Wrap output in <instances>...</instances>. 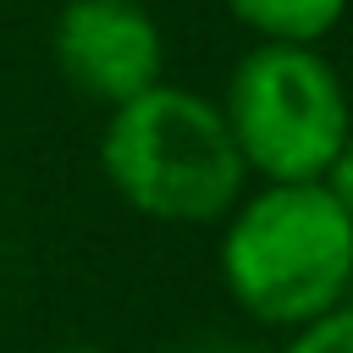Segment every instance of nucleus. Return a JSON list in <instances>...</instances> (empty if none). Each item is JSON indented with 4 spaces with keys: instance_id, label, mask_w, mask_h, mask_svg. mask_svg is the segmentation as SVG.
<instances>
[{
    "instance_id": "1",
    "label": "nucleus",
    "mask_w": 353,
    "mask_h": 353,
    "mask_svg": "<svg viewBox=\"0 0 353 353\" xmlns=\"http://www.w3.org/2000/svg\"><path fill=\"white\" fill-rule=\"evenodd\" d=\"M221 281L248 320L298 331L347 298L353 221L320 182H265L226 210Z\"/></svg>"
},
{
    "instance_id": "2",
    "label": "nucleus",
    "mask_w": 353,
    "mask_h": 353,
    "mask_svg": "<svg viewBox=\"0 0 353 353\" xmlns=\"http://www.w3.org/2000/svg\"><path fill=\"white\" fill-rule=\"evenodd\" d=\"M99 165L127 210L165 226L226 221L248 182L221 105L176 83H154L110 110L99 132Z\"/></svg>"
},
{
    "instance_id": "3",
    "label": "nucleus",
    "mask_w": 353,
    "mask_h": 353,
    "mask_svg": "<svg viewBox=\"0 0 353 353\" xmlns=\"http://www.w3.org/2000/svg\"><path fill=\"white\" fill-rule=\"evenodd\" d=\"M221 116L248 176L259 182H320V171L353 132V105L336 66L314 44L281 39H259L232 66Z\"/></svg>"
},
{
    "instance_id": "4",
    "label": "nucleus",
    "mask_w": 353,
    "mask_h": 353,
    "mask_svg": "<svg viewBox=\"0 0 353 353\" xmlns=\"http://www.w3.org/2000/svg\"><path fill=\"white\" fill-rule=\"evenodd\" d=\"M50 50L61 77L105 110L165 83V39L138 0H66Z\"/></svg>"
},
{
    "instance_id": "5",
    "label": "nucleus",
    "mask_w": 353,
    "mask_h": 353,
    "mask_svg": "<svg viewBox=\"0 0 353 353\" xmlns=\"http://www.w3.org/2000/svg\"><path fill=\"white\" fill-rule=\"evenodd\" d=\"M221 6L259 39L281 44H320L347 17V0H221Z\"/></svg>"
},
{
    "instance_id": "6",
    "label": "nucleus",
    "mask_w": 353,
    "mask_h": 353,
    "mask_svg": "<svg viewBox=\"0 0 353 353\" xmlns=\"http://www.w3.org/2000/svg\"><path fill=\"white\" fill-rule=\"evenodd\" d=\"M281 353H353V287H347L342 303H331L309 325L287 331V347Z\"/></svg>"
},
{
    "instance_id": "7",
    "label": "nucleus",
    "mask_w": 353,
    "mask_h": 353,
    "mask_svg": "<svg viewBox=\"0 0 353 353\" xmlns=\"http://www.w3.org/2000/svg\"><path fill=\"white\" fill-rule=\"evenodd\" d=\"M320 188H325V193L336 199V210L353 221V132L342 138V149H336V154H331V165L320 171Z\"/></svg>"
},
{
    "instance_id": "8",
    "label": "nucleus",
    "mask_w": 353,
    "mask_h": 353,
    "mask_svg": "<svg viewBox=\"0 0 353 353\" xmlns=\"http://www.w3.org/2000/svg\"><path fill=\"white\" fill-rule=\"evenodd\" d=\"M188 353H248V347H232V342H210V347H188Z\"/></svg>"
},
{
    "instance_id": "9",
    "label": "nucleus",
    "mask_w": 353,
    "mask_h": 353,
    "mask_svg": "<svg viewBox=\"0 0 353 353\" xmlns=\"http://www.w3.org/2000/svg\"><path fill=\"white\" fill-rule=\"evenodd\" d=\"M61 353H105V347H61Z\"/></svg>"
}]
</instances>
